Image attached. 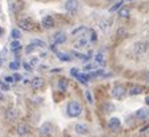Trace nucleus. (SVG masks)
Masks as SVG:
<instances>
[{
  "label": "nucleus",
  "instance_id": "1",
  "mask_svg": "<svg viewBox=\"0 0 149 137\" xmlns=\"http://www.w3.org/2000/svg\"><path fill=\"white\" fill-rule=\"evenodd\" d=\"M81 113H82V106H81V103L78 101L69 102V105H67V114L70 117H78L81 116Z\"/></svg>",
  "mask_w": 149,
  "mask_h": 137
},
{
  "label": "nucleus",
  "instance_id": "2",
  "mask_svg": "<svg viewBox=\"0 0 149 137\" xmlns=\"http://www.w3.org/2000/svg\"><path fill=\"white\" fill-rule=\"evenodd\" d=\"M52 132H54V128H52L51 122H45L39 129V134L40 136H51Z\"/></svg>",
  "mask_w": 149,
  "mask_h": 137
},
{
  "label": "nucleus",
  "instance_id": "3",
  "mask_svg": "<svg viewBox=\"0 0 149 137\" xmlns=\"http://www.w3.org/2000/svg\"><path fill=\"white\" fill-rule=\"evenodd\" d=\"M125 93H126V90H125L124 86L122 85H116L114 87H113V90H111V96L114 97V98L120 99L125 96Z\"/></svg>",
  "mask_w": 149,
  "mask_h": 137
},
{
  "label": "nucleus",
  "instance_id": "4",
  "mask_svg": "<svg viewBox=\"0 0 149 137\" xmlns=\"http://www.w3.org/2000/svg\"><path fill=\"white\" fill-rule=\"evenodd\" d=\"M78 7H79L78 0H66L65 1V10L69 11V12H75Z\"/></svg>",
  "mask_w": 149,
  "mask_h": 137
},
{
  "label": "nucleus",
  "instance_id": "5",
  "mask_svg": "<svg viewBox=\"0 0 149 137\" xmlns=\"http://www.w3.org/2000/svg\"><path fill=\"white\" fill-rule=\"evenodd\" d=\"M108 127L110 130H117L120 129V127H121V121H120V118H117V117H113V118H110L108 122Z\"/></svg>",
  "mask_w": 149,
  "mask_h": 137
},
{
  "label": "nucleus",
  "instance_id": "6",
  "mask_svg": "<svg viewBox=\"0 0 149 137\" xmlns=\"http://www.w3.org/2000/svg\"><path fill=\"white\" fill-rule=\"evenodd\" d=\"M32 22L31 19H22V20H19V27L22 28V30H26V31H31L32 30Z\"/></svg>",
  "mask_w": 149,
  "mask_h": 137
},
{
  "label": "nucleus",
  "instance_id": "7",
  "mask_svg": "<svg viewBox=\"0 0 149 137\" xmlns=\"http://www.w3.org/2000/svg\"><path fill=\"white\" fill-rule=\"evenodd\" d=\"M136 117L139 120H146L149 117V109L148 108H140L137 112H136Z\"/></svg>",
  "mask_w": 149,
  "mask_h": 137
},
{
  "label": "nucleus",
  "instance_id": "8",
  "mask_svg": "<svg viewBox=\"0 0 149 137\" xmlns=\"http://www.w3.org/2000/svg\"><path fill=\"white\" fill-rule=\"evenodd\" d=\"M66 34L63 32V31H58L55 35H54V42H55L56 45H62L66 42Z\"/></svg>",
  "mask_w": 149,
  "mask_h": 137
},
{
  "label": "nucleus",
  "instance_id": "9",
  "mask_svg": "<svg viewBox=\"0 0 149 137\" xmlns=\"http://www.w3.org/2000/svg\"><path fill=\"white\" fill-rule=\"evenodd\" d=\"M74 129H75V133L79 134V136H85V134L89 133V129H87V127L85 124H77Z\"/></svg>",
  "mask_w": 149,
  "mask_h": 137
},
{
  "label": "nucleus",
  "instance_id": "10",
  "mask_svg": "<svg viewBox=\"0 0 149 137\" xmlns=\"http://www.w3.org/2000/svg\"><path fill=\"white\" fill-rule=\"evenodd\" d=\"M42 26L45 28H47V30L54 27V19H52V16H49V15H47V16L43 17V19H42Z\"/></svg>",
  "mask_w": 149,
  "mask_h": 137
},
{
  "label": "nucleus",
  "instance_id": "11",
  "mask_svg": "<svg viewBox=\"0 0 149 137\" xmlns=\"http://www.w3.org/2000/svg\"><path fill=\"white\" fill-rule=\"evenodd\" d=\"M43 85H45L43 78H40V77H35V78H32V81H31L32 89H40V87H43Z\"/></svg>",
  "mask_w": 149,
  "mask_h": 137
},
{
  "label": "nucleus",
  "instance_id": "12",
  "mask_svg": "<svg viewBox=\"0 0 149 137\" xmlns=\"http://www.w3.org/2000/svg\"><path fill=\"white\" fill-rule=\"evenodd\" d=\"M17 134L19 136H28L30 134V128L26 124H19L17 127Z\"/></svg>",
  "mask_w": 149,
  "mask_h": 137
},
{
  "label": "nucleus",
  "instance_id": "13",
  "mask_svg": "<svg viewBox=\"0 0 149 137\" xmlns=\"http://www.w3.org/2000/svg\"><path fill=\"white\" fill-rule=\"evenodd\" d=\"M67 87H69V81H67V79L63 78L58 82V89L61 90V92H66Z\"/></svg>",
  "mask_w": 149,
  "mask_h": 137
},
{
  "label": "nucleus",
  "instance_id": "14",
  "mask_svg": "<svg viewBox=\"0 0 149 137\" xmlns=\"http://www.w3.org/2000/svg\"><path fill=\"white\" fill-rule=\"evenodd\" d=\"M102 110H104L105 113H111V112H114V105L110 102H106L102 105Z\"/></svg>",
  "mask_w": 149,
  "mask_h": 137
},
{
  "label": "nucleus",
  "instance_id": "15",
  "mask_svg": "<svg viewBox=\"0 0 149 137\" xmlns=\"http://www.w3.org/2000/svg\"><path fill=\"white\" fill-rule=\"evenodd\" d=\"M56 57H58L61 61L63 62H70L71 61V57H70V54H66V52H56Z\"/></svg>",
  "mask_w": 149,
  "mask_h": 137
},
{
  "label": "nucleus",
  "instance_id": "16",
  "mask_svg": "<svg viewBox=\"0 0 149 137\" xmlns=\"http://www.w3.org/2000/svg\"><path fill=\"white\" fill-rule=\"evenodd\" d=\"M10 48H11V51H19L22 48V45H20V42L17 41V39H15L12 43H11V46H10Z\"/></svg>",
  "mask_w": 149,
  "mask_h": 137
},
{
  "label": "nucleus",
  "instance_id": "17",
  "mask_svg": "<svg viewBox=\"0 0 149 137\" xmlns=\"http://www.w3.org/2000/svg\"><path fill=\"white\" fill-rule=\"evenodd\" d=\"M142 90H144V87L142 86H133L132 89L129 90V94L130 96H136V94H140V93H142Z\"/></svg>",
  "mask_w": 149,
  "mask_h": 137
},
{
  "label": "nucleus",
  "instance_id": "18",
  "mask_svg": "<svg viewBox=\"0 0 149 137\" xmlns=\"http://www.w3.org/2000/svg\"><path fill=\"white\" fill-rule=\"evenodd\" d=\"M77 79H78L81 83H87L89 79H90V75H87V74H78V75H77Z\"/></svg>",
  "mask_w": 149,
  "mask_h": 137
},
{
  "label": "nucleus",
  "instance_id": "19",
  "mask_svg": "<svg viewBox=\"0 0 149 137\" xmlns=\"http://www.w3.org/2000/svg\"><path fill=\"white\" fill-rule=\"evenodd\" d=\"M118 16L120 17H128L129 16V10L126 7L120 8V11H118Z\"/></svg>",
  "mask_w": 149,
  "mask_h": 137
},
{
  "label": "nucleus",
  "instance_id": "20",
  "mask_svg": "<svg viewBox=\"0 0 149 137\" xmlns=\"http://www.w3.org/2000/svg\"><path fill=\"white\" fill-rule=\"evenodd\" d=\"M136 52H144L146 50V43H137L136 45Z\"/></svg>",
  "mask_w": 149,
  "mask_h": 137
},
{
  "label": "nucleus",
  "instance_id": "21",
  "mask_svg": "<svg viewBox=\"0 0 149 137\" xmlns=\"http://www.w3.org/2000/svg\"><path fill=\"white\" fill-rule=\"evenodd\" d=\"M31 43L34 46H38V47H47V45H46L43 41H39V39H34V41H31Z\"/></svg>",
  "mask_w": 149,
  "mask_h": 137
},
{
  "label": "nucleus",
  "instance_id": "22",
  "mask_svg": "<svg viewBox=\"0 0 149 137\" xmlns=\"http://www.w3.org/2000/svg\"><path fill=\"white\" fill-rule=\"evenodd\" d=\"M11 36L14 39H19L22 36V34H20V31L17 30V28H14V30L11 31Z\"/></svg>",
  "mask_w": 149,
  "mask_h": 137
},
{
  "label": "nucleus",
  "instance_id": "23",
  "mask_svg": "<svg viewBox=\"0 0 149 137\" xmlns=\"http://www.w3.org/2000/svg\"><path fill=\"white\" fill-rule=\"evenodd\" d=\"M117 36H120V38H125V36H128V31L124 30V28H118L117 30Z\"/></svg>",
  "mask_w": 149,
  "mask_h": 137
},
{
  "label": "nucleus",
  "instance_id": "24",
  "mask_svg": "<svg viewBox=\"0 0 149 137\" xmlns=\"http://www.w3.org/2000/svg\"><path fill=\"white\" fill-rule=\"evenodd\" d=\"M122 7V1L121 0H120V1H117V4H114V6H113V7H110V12H116V11L117 10H120V8Z\"/></svg>",
  "mask_w": 149,
  "mask_h": 137
},
{
  "label": "nucleus",
  "instance_id": "25",
  "mask_svg": "<svg viewBox=\"0 0 149 137\" xmlns=\"http://www.w3.org/2000/svg\"><path fill=\"white\" fill-rule=\"evenodd\" d=\"M19 66H20V63H19V61H14L10 63V68L11 70H17L19 68Z\"/></svg>",
  "mask_w": 149,
  "mask_h": 137
},
{
  "label": "nucleus",
  "instance_id": "26",
  "mask_svg": "<svg viewBox=\"0 0 149 137\" xmlns=\"http://www.w3.org/2000/svg\"><path fill=\"white\" fill-rule=\"evenodd\" d=\"M35 50V46L32 45V43H30V45L27 46V47H26V54H31L32 51H34Z\"/></svg>",
  "mask_w": 149,
  "mask_h": 137
},
{
  "label": "nucleus",
  "instance_id": "27",
  "mask_svg": "<svg viewBox=\"0 0 149 137\" xmlns=\"http://www.w3.org/2000/svg\"><path fill=\"white\" fill-rule=\"evenodd\" d=\"M78 74H79V70H78L77 67H73L71 70H70V75H71V77H75V78H77V75H78Z\"/></svg>",
  "mask_w": 149,
  "mask_h": 137
},
{
  "label": "nucleus",
  "instance_id": "28",
  "mask_svg": "<svg viewBox=\"0 0 149 137\" xmlns=\"http://www.w3.org/2000/svg\"><path fill=\"white\" fill-rule=\"evenodd\" d=\"M74 55H75V57H78V58L79 59H85V61H86V59H89V57H90V55H85V54H79V52H74Z\"/></svg>",
  "mask_w": 149,
  "mask_h": 137
},
{
  "label": "nucleus",
  "instance_id": "29",
  "mask_svg": "<svg viewBox=\"0 0 149 137\" xmlns=\"http://www.w3.org/2000/svg\"><path fill=\"white\" fill-rule=\"evenodd\" d=\"M95 62H98V63H104V57H102V54H95Z\"/></svg>",
  "mask_w": 149,
  "mask_h": 137
},
{
  "label": "nucleus",
  "instance_id": "30",
  "mask_svg": "<svg viewBox=\"0 0 149 137\" xmlns=\"http://www.w3.org/2000/svg\"><path fill=\"white\" fill-rule=\"evenodd\" d=\"M7 116L10 117V118H15V117H16V110L10 109L8 110V113H7Z\"/></svg>",
  "mask_w": 149,
  "mask_h": 137
},
{
  "label": "nucleus",
  "instance_id": "31",
  "mask_svg": "<svg viewBox=\"0 0 149 137\" xmlns=\"http://www.w3.org/2000/svg\"><path fill=\"white\" fill-rule=\"evenodd\" d=\"M85 96H86V99L89 103H93V97H91L90 92H85Z\"/></svg>",
  "mask_w": 149,
  "mask_h": 137
},
{
  "label": "nucleus",
  "instance_id": "32",
  "mask_svg": "<svg viewBox=\"0 0 149 137\" xmlns=\"http://www.w3.org/2000/svg\"><path fill=\"white\" fill-rule=\"evenodd\" d=\"M90 41L91 42L97 41V34H95V31H93V30H90Z\"/></svg>",
  "mask_w": 149,
  "mask_h": 137
},
{
  "label": "nucleus",
  "instance_id": "33",
  "mask_svg": "<svg viewBox=\"0 0 149 137\" xmlns=\"http://www.w3.org/2000/svg\"><path fill=\"white\" fill-rule=\"evenodd\" d=\"M0 89L3 90V92H8V90H10V86H8L7 83H0Z\"/></svg>",
  "mask_w": 149,
  "mask_h": 137
},
{
  "label": "nucleus",
  "instance_id": "34",
  "mask_svg": "<svg viewBox=\"0 0 149 137\" xmlns=\"http://www.w3.org/2000/svg\"><path fill=\"white\" fill-rule=\"evenodd\" d=\"M38 63H39V59L38 58H32L31 61H30V65H31V66H36Z\"/></svg>",
  "mask_w": 149,
  "mask_h": 137
},
{
  "label": "nucleus",
  "instance_id": "35",
  "mask_svg": "<svg viewBox=\"0 0 149 137\" xmlns=\"http://www.w3.org/2000/svg\"><path fill=\"white\" fill-rule=\"evenodd\" d=\"M23 67H24L26 70H27V71H31V70H32V66L30 65V63H26V62L23 63Z\"/></svg>",
  "mask_w": 149,
  "mask_h": 137
},
{
  "label": "nucleus",
  "instance_id": "36",
  "mask_svg": "<svg viewBox=\"0 0 149 137\" xmlns=\"http://www.w3.org/2000/svg\"><path fill=\"white\" fill-rule=\"evenodd\" d=\"M4 81H6L7 83H12V82H15L14 77H6V78H4Z\"/></svg>",
  "mask_w": 149,
  "mask_h": 137
},
{
  "label": "nucleus",
  "instance_id": "37",
  "mask_svg": "<svg viewBox=\"0 0 149 137\" xmlns=\"http://www.w3.org/2000/svg\"><path fill=\"white\" fill-rule=\"evenodd\" d=\"M50 50H51V51H54L56 54V52H58V50H56V43H54V45L50 46Z\"/></svg>",
  "mask_w": 149,
  "mask_h": 137
},
{
  "label": "nucleus",
  "instance_id": "38",
  "mask_svg": "<svg viewBox=\"0 0 149 137\" xmlns=\"http://www.w3.org/2000/svg\"><path fill=\"white\" fill-rule=\"evenodd\" d=\"M12 77H14L15 82H17V81H20V79H22V75H20V74H14Z\"/></svg>",
  "mask_w": 149,
  "mask_h": 137
},
{
  "label": "nucleus",
  "instance_id": "39",
  "mask_svg": "<svg viewBox=\"0 0 149 137\" xmlns=\"http://www.w3.org/2000/svg\"><path fill=\"white\" fill-rule=\"evenodd\" d=\"M93 67H94L93 65H87L86 67H85V70H87V71H89V70H93Z\"/></svg>",
  "mask_w": 149,
  "mask_h": 137
},
{
  "label": "nucleus",
  "instance_id": "40",
  "mask_svg": "<svg viewBox=\"0 0 149 137\" xmlns=\"http://www.w3.org/2000/svg\"><path fill=\"white\" fill-rule=\"evenodd\" d=\"M145 81L149 83V73H148V74H146V75H145Z\"/></svg>",
  "mask_w": 149,
  "mask_h": 137
},
{
  "label": "nucleus",
  "instance_id": "41",
  "mask_svg": "<svg viewBox=\"0 0 149 137\" xmlns=\"http://www.w3.org/2000/svg\"><path fill=\"white\" fill-rule=\"evenodd\" d=\"M145 102H146V105H148V106H149V96L145 98Z\"/></svg>",
  "mask_w": 149,
  "mask_h": 137
},
{
  "label": "nucleus",
  "instance_id": "42",
  "mask_svg": "<svg viewBox=\"0 0 149 137\" xmlns=\"http://www.w3.org/2000/svg\"><path fill=\"white\" fill-rule=\"evenodd\" d=\"M1 34H3V28L0 27V35H1Z\"/></svg>",
  "mask_w": 149,
  "mask_h": 137
},
{
  "label": "nucleus",
  "instance_id": "43",
  "mask_svg": "<svg viewBox=\"0 0 149 137\" xmlns=\"http://www.w3.org/2000/svg\"><path fill=\"white\" fill-rule=\"evenodd\" d=\"M0 83H1V82H0ZM0 90H1V89H0Z\"/></svg>",
  "mask_w": 149,
  "mask_h": 137
},
{
  "label": "nucleus",
  "instance_id": "44",
  "mask_svg": "<svg viewBox=\"0 0 149 137\" xmlns=\"http://www.w3.org/2000/svg\"><path fill=\"white\" fill-rule=\"evenodd\" d=\"M129 1H130V0H129Z\"/></svg>",
  "mask_w": 149,
  "mask_h": 137
}]
</instances>
